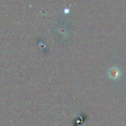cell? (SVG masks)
Segmentation results:
<instances>
[{
	"label": "cell",
	"mask_w": 126,
	"mask_h": 126,
	"mask_svg": "<svg viewBox=\"0 0 126 126\" xmlns=\"http://www.w3.org/2000/svg\"><path fill=\"white\" fill-rule=\"evenodd\" d=\"M121 75H122L121 69L117 66H111L108 71V76H109V78H111L112 80L119 79L120 78Z\"/></svg>",
	"instance_id": "cell-1"
}]
</instances>
